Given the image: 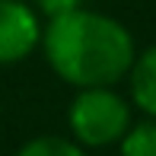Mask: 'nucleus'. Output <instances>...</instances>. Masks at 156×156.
I'll use <instances>...</instances> for the list:
<instances>
[{
  "label": "nucleus",
  "instance_id": "423d86ee",
  "mask_svg": "<svg viewBox=\"0 0 156 156\" xmlns=\"http://www.w3.org/2000/svg\"><path fill=\"white\" fill-rule=\"evenodd\" d=\"M118 147H121V156H156V118L131 124Z\"/></svg>",
  "mask_w": 156,
  "mask_h": 156
},
{
  "label": "nucleus",
  "instance_id": "f03ea898",
  "mask_svg": "<svg viewBox=\"0 0 156 156\" xmlns=\"http://www.w3.org/2000/svg\"><path fill=\"white\" fill-rule=\"evenodd\" d=\"M131 124V102L115 86L76 89V96L67 105L70 140H76L83 150H102V147L121 144Z\"/></svg>",
  "mask_w": 156,
  "mask_h": 156
},
{
  "label": "nucleus",
  "instance_id": "7ed1b4c3",
  "mask_svg": "<svg viewBox=\"0 0 156 156\" xmlns=\"http://www.w3.org/2000/svg\"><path fill=\"white\" fill-rule=\"evenodd\" d=\"M41 16L26 0H0V67L26 61L41 45Z\"/></svg>",
  "mask_w": 156,
  "mask_h": 156
},
{
  "label": "nucleus",
  "instance_id": "20e7f679",
  "mask_svg": "<svg viewBox=\"0 0 156 156\" xmlns=\"http://www.w3.org/2000/svg\"><path fill=\"white\" fill-rule=\"evenodd\" d=\"M124 80L131 86V102L147 118H156V41L134 54V64Z\"/></svg>",
  "mask_w": 156,
  "mask_h": 156
},
{
  "label": "nucleus",
  "instance_id": "0eeeda50",
  "mask_svg": "<svg viewBox=\"0 0 156 156\" xmlns=\"http://www.w3.org/2000/svg\"><path fill=\"white\" fill-rule=\"evenodd\" d=\"M80 6H86V0H35V13H41L45 19L73 13V10H80Z\"/></svg>",
  "mask_w": 156,
  "mask_h": 156
},
{
  "label": "nucleus",
  "instance_id": "39448f33",
  "mask_svg": "<svg viewBox=\"0 0 156 156\" xmlns=\"http://www.w3.org/2000/svg\"><path fill=\"white\" fill-rule=\"evenodd\" d=\"M16 156H89V150H83L76 140L61 137V134H41V137L26 140L16 150Z\"/></svg>",
  "mask_w": 156,
  "mask_h": 156
},
{
  "label": "nucleus",
  "instance_id": "f257e3e1",
  "mask_svg": "<svg viewBox=\"0 0 156 156\" xmlns=\"http://www.w3.org/2000/svg\"><path fill=\"white\" fill-rule=\"evenodd\" d=\"M45 61L67 86H115L134 64L137 45L121 19L99 10H80L54 16L41 26Z\"/></svg>",
  "mask_w": 156,
  "mask_h": 156
}]
</instances>
